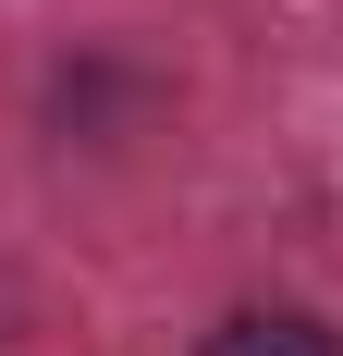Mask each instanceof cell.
Segmentation results:
<instances>
[{"label": "cell", "instance_id": "obj_1", "mask_svg": "<svg viewBox=\"0 0 343 356\" xmlns=\"http://www.w3.org/2000/svg\"><path fill=\"white\" fill-rule=\"evenodd\" d=\"M196 356H343V332H331V320H307V307H233Z\"/></svg>", "mask_w": 343, "mask_h": 356}]
</instances>
